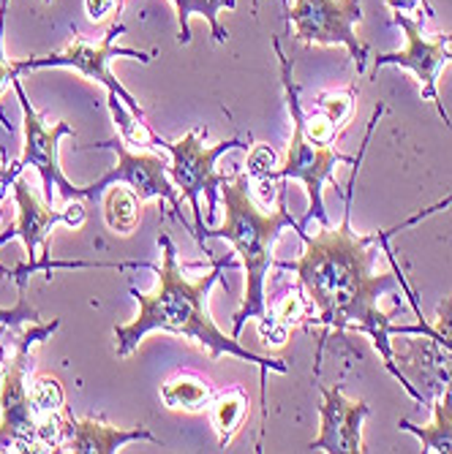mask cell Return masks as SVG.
<instances>
[{"label": "cell", "mask_w": 452, "mask_h": 454, "mask_svg": "<svg viewBox=\"0 0 452 454\" xmlns=\"http://www.w3.org/2000/svg\"><path fill=\"white\" fill-rule=\"evenodd\" d=\"M305 242V254L297 262L275 264L278 270H292L297 275L300 288L308 294V305L313 308L311 321L330 326L333 333H365L371 338L374 348L382 356L387 373L395 376L408 397L423 403V395L408 384L403 370L395 364V351L390 338L393 335H425L436 343H444V335L431 329L428 324L420 326H395L390 316L379 308L385 294L398 297V286L403 288L400 270L393 267L390 272H374L377 251L374 245L382 234H357L352 231V191L346 193L344 221L338 229L321 226L313 237L300 231Z\"/></svg>", "instance_id": "6da1fadb"}, {"label": "cell", "mask_w": 452, "mask_h": 454, "mask_svg": "<svg viewBox=\"0 0 452 454\" xmlns=\"http://www.w3.org/2000/svg\"><path fill=\"white\" fill-rule=\"evenodd\" d=\"M158 247L163 251V262L161 267H155L158 275V286L153 294H142L137 286H129V294L137 300V318L129 324H115V354L117 359L131 356L139 343L150 335V333H167V335H178L186 338L202 348H208L210 359L216 362L218 356H237L242 362H254L262 370V400H265V387H267V373L275 370V373H289L281 359H270V356H259L249 348H242L237 343V338H226L221 329L216 326L210 310H208V297L210 288L221 280L224 267L229 264V259H216L213 270L208 275H202L199 280H188L186 272L178 264V251L170 234H158Z\"/></svg>", "instance_id": "7a4b0ae2"}, {"label": "cell", "mask_w": 452, "mask_h": 454, "mask_svg": "<svg viewBox=\"0 0 452 454\" xmlns=\"http://www.w3.org/2000/svg\"><path fill=\"white\" fill-rule=\"evenodd\" d=\"M249 175L234 167L232 180L221 185V201L226 210V221L221 229H204V237H218L226 239L242 259L245 267V288H242V305L234 313V338H240L242 326L249 318L259 321V335L265 343L281 346L286 343V333L289 329L281 326L273 313H267V270L273 267V247L278 234L292 226L297 234L303 226L286 210V188L278 185V204L275 210L265 213L262 204L254 201L249 191Z\"/></svg>", "instance_id": "3957f363"}, {"label": "cell", "mask_w": 452, "mask_h": 454, "mask_svg": "<svg viewBox=\"0 0 452 454\" xmlns=\"http://www.w3.org/2000/svg\"><path fill=\"white\" fill-rule=\"evenodd\" d=\"M273 50H275V58H278V66H281L283 98H286V106H289V114H292V142H289V150H286L283 163H278V167L270 172L267 180L270 183H275V180H300V183H305L308 213H305V221L300 223L303 231H305V223L313 221V218L319 221V226H330V221H327V213H324V199H321L324 183H336V167H338V163H346V167H360L365 145L371 142L374 129H377V122H379L382 112H385V106L379 104L374 109V117H371V122H368L365 142H362V150H360L357 158L338 153L333 145L313 142L305 134V109L300 104V88L295 85V79H292V58H286V52L281 50L278 38H273Z\"/></svg>", "instance_id": "277c9868"}, {"label": "cell", "mask_w": 452, "mask_h": 454, "mask_svg": "<svg viewBox=\"0 0 452 454\" xmlns=\"http://www.w3.org/2000/svg\"><path fill=\"white\" fill-rule=\"evenodd\" d=\"M14 199H17V221L6 229L0 231V245H6L9 239L20 237L25 242V251H28V264H20L14 267V280L17 286L28 283V278L38 270H44L47 278L52 280V270H71V267H99V270H129V267H147V270H155L153 264L142 262H120V264H107V262H52L50 256V231L55 223H66L71 229H79L88 218V210L85 204L79 199L68 201L63 210H52L47 201H38V196L33 193V188L25 183V177L20 175L14 180Z\"/></svg>", "instance_id": "5b68a950"}, {"label": "cell", "mask_w": 452, "mask_h": 454, "mask_svg": "<svg viewBox=\"0 0 452 454\" xmlns=\"http://www.w3.org/2000/svg\"><path fill=\"white\" fill-rule=\"evenodd\" d=\"M60 318L52 324H28L17 338L9 335V348L0 354V451H38L36 427L38 414L30 403L28 376L33 370V346L52 338Z\"/></svg>", "instance_id": "8992f818"}, {"label": "cell", "mask_w": 452, "mask_h": 454, "mask_svg": "<svg viewBox=\"0 0 452 454\" xmlns=\"http://www.w3.org/2000/svg\"><path fill=\"white\" fill-rule=\"evenodd\" d=\"M202 137H208V129H191L183 139L178 142H167L161 139L158 147L167 150L172 155V163H170V180L175 183L178 193H183L191 204V213H194V239L199 242V247L204 251V218H202V204H199V196L204 193L208 196V210H210V221L216 218L218 213V188L232 180V175H221L216 169V163L224 153L229 150H249L240 137H232V139H224L213 147L204 145ZM237 167V163H234ZM210 254V251H204Z\"/></svg>", "instance_id": "52a82bcc"}, {"label": "cell", "mask_w": 452, "mask_h": 454, "mask_svg": "<svg viewBox=\"0 0 452 454\" xmlns=\"http://www.w3.org/2000/svg\"><path fill=\"white\" fill-rule=\"evenodd\" d=\"M12 88L20 98V106H22V129H25V150L22 155L12 163H6L4 169H0V201L6 199L9 188L14 185V180L28 169L33 167L41 177V188H44V201L52 207L55 196L63 199V201H74V199H82V185H74L66 180L63 169H60V155H58V147H60V139L63 137H76V131L68 126L66 120H58L52 126H47V120L41 117L25 90H22V82L20 76L12 82Z\"/></svg>", "instance_id": "ba28073f"}, {"label": "cell", "mask_w": 452, "mask_h": 454, "mask_svg": "<svg viewBox=\"0 0 452 454\" xmlns=\"http://www.w3.org/2000/svg\"><path fill=\"white\" fill-rule=\"evenodd\" d=\"M120 33H126V25L112 22V27L104 33V38L99 41V44H91L85 35H79L74 30V38L68 41V47H63L60 52H50V55H36V58H28V60H14V71L25 74V71H38V68H71L79 76L99 82V85L107 90V96H117L139 120H145V109L109 74V63L117 60V58H131V60L150 63L155 58V52H137V50H126V47H115V38Z\"/></svg>", "instance_id": "9c48e42d"}, {"label": "cell", "mask_w": 452, "mask_h": 454, "mask_svg": "<svg viewBox=\"0 0 452 454\" xmlns=\"http://www.w3.org/2000/svg\"><path fill=\"white\" fill-rule=\"evenodd\" d=\"M88 150H112L117 163L115 169L104 172L96 183L91 185H82V199H96L101 196L109 185L115 183H123L129 185L139 201H147V199H158V201H170L172 210L178 215V221L183 226H188L186 215H183V207H180V196H178V188L175 183L170 180V163L163 160L161 155H153V153H131L126 147L123 139H104V142H96L91 145ZM188 231L194 234V226H188Z\"/></svg>", "instance_id": "30bf717a"}, {"label": "cell", "mask_w": 452, "mask_h": 454, "mask_svg": "<svg viewBox=\"0 0 452 454\" xmlns=\"http://www.w3.org/2000/svg\"><path fill=\"white\" fill-rule=\"evenodd\" d=\"M289 22L295 38L308 47H346L357 63V74L365 71L368 44L357 38L354 25L362 22L360 0H289Z\"/></svg>", "instance_id": "8fae6325"}, {"label": "cell", "mask_w": 452, "mask_h": 454, "mask_svg": "<svg viewBox=\"0 0 452 454\" xmlns=\"http://www.w3.org/2000/svg\"><path fill=\"white\" fill-rule=\"evenodd\" d=\"M393 22L406 33V47L398 50V52H382L374 58V74L371 79L377 76V71L382 66H398V68H406L412 71L420 82V96L423 101L433 104L439 117L444 120V126H452L449 122V114L441 104V96H439V76H441V68L452 66V52L447 50L452 44V35L449 33H439L436 38H425L423 33V22L420 20H412L408 14H393Z\"/></svg>", "instance_id": "7c38bea8"}, {"label": "cell", "mask_w": 452, "mask_h": 454, "mask_svg": "<svg viewBox=\"0 0 452 454\" xmlns=\"http://www.w3.org/2000/svg\"><path fill=\"white\" fill-rule=\"evenodd\" d=\"M321 392V430L308 443L311 451L330 454H360L362 449V419L371 414L365 400H349L341 387H319Z\"/></svg>", "instance_id": "4fadbf2b"}, {"label": "cell", "mask_w": 452, "mask_h": 454, "mask_svg": "<svg viewBox=\"0 0 452 454\" xmlns=\"http://www.w3.org/2000/svg\"><path fill=\"white\" fill-rule=\"evenodd\" d=\"M134 441L158 443V438L142 425L134 430H123V427H115L99 417L79 419L66 408V433H63L60 451H68V454H115L126 443H134Z\"/></svg>", "instance_id": "5bb4252c"}, {"label": "cell", "mask_w": 452, "mask_h": 454, "mask_svg": "<svg viewBox=\"0 0 452 454\" xmlns=\"http://www.w3.org/2000/svg\"><path fill=\"white\" fill-rule=\"evenodd\" d=\"M400 430L417 435L425 454H452V384L441 389L433 403V422L431 425H412L408 419L398 422Z\"/></svg>", "instance_id": "9a60e30c"}, {"label": "cell", "mask_w": 452, "mask_h": 454, "mask_svg": "<svg viewBox=\"0 0 452 454\" xmlns=\"http://www.w3.org/2000/svg\"><path fill=\"white\" fill-rule=\"evenodd\" d=\"M216 389L196 373H175L161 384V403L170 411H186V414H202L210 411Z\"/></svg>", "instance_id": "2e32d148"}, {"label": "cell", "mask_w": 452, "mask_h": 454, "mask_svg": "<svg viewBox=\"0 0 452 454\" xmlns=\"http://www.w3.org/2000/svg\"><path fill=\"white\" fill-rule=\"evenodd\" d=\"M178 9V25H180V44H188L191 41V17H202L204 22L210 25V33L218 44H226L229 41V30H224L221 25V12H234L237 0H172Z\"/></svg>", "instance_id": "e0dca14e"}, {"label": "cell", "mask_w": 452, "mask_h": 454, "mask_svg": "<svg viewBox=\"0 0 452 454\" xmlns=\"http://www.w3.org/2000/svg\"><path fill=\"white\" fill-rule=\"evenodd\" d=\"M210 417H213V427L218 433V446L226 449L232 443V438L237 435V430L242 427L245 417H249V397H245V392L240 387L216 392V397L210 403Z\"/></svg>", "instance_id": "ac0fdd59"}, {"label": "cell", "mask_w": 452, "mask_h": 454, "mask_svg": "<svg viewBox=\"0 0 452 454\" xmlns=\"http://www.w3.org/2000/svg\"><path fill=\"white\" fill-rule=\"evenodd\" d=\"M139 199L131 188L115 183L104 193V221L115 234H131L139 223Z\"/></svg>", "instance_id": "d6986e66"}, {"label": "cell", "mask_w": 452, "mask_h": 454, "mask_svg": "<svg viewBox=\"0 0 452 454\" xmlns=\"http://www.w3.org/2000/svg\"><path fill=\"white\" fill-rule=\"evenodd\" d=\"M30 403H33V411L38 417L58 414V411H63L66 408V395H63L60 381L55 376H38L30 384Z\"/></svg>", "instance_id": "ffe728a7"}, {"label": "cell", "mask_w": 452, "mask_h": 454, "mask_svg": "<svg viewBox=\"0 0 452 454\" xmlns=\"http://www.w3.org/2000/svg\"><path fill=\"white\" fill-rule=\"evenodd\" d=\"M0 275H6L9 280H14V270L0 264ZM25 286H20V297H17V305L14 308H0V326H9V329H17V326H25V324H38V310L30 308L28 297H25Z\"/></svg>", "instance_id": "44dd1931"}, {"label": "cell", "mask_w": 452, "mask_h": 454, "mask_svg": "<svg viewBox=\"0 0 452 454\" xmlns=\"http://www.w3.org/2000/svg\"><path fill=\"white\" fill-rule=\"evenodd\" d=\"M352 98H354V88L341 90V93H321L316 98V106L324 117H330L336 126L346 129V120L352 114V104H354Z\"/></svg>", "instance_id": "7402d4cb"}, {"label": "cell", "mask_w": 452, "mask_h": 454, "mask_svg": "<svg viewBox=\"0 0 452 454\" xmlns=\"http://www.w3.org/2000/svg\"><path fill=\"white\" fill-rule=\"evenodd\" d=\"M6 17H9V0H0V96H4V90L12 85V82L20 76L17 71H14V60H9L6 55H4V35H6ZM0 126L4 129H9L12 131V122L6 120V114H4V109H0Z\"/></svg>", "instance_id": "603a6c76"}, {"label": "cell", "mask_w": 452, "mask_h": 454, "mask_svg": "<svg viewBox=\"0 0 452 454\" xmlns=\"http://www.w3.org/2000/svg\"><path fill=\"white\" fill-rule=\"evenodd\" d=\"M245 175H249L251 180H267L270 177V172L278 167V158H275V153L267 147V145H257L254 150H251V158H249V163H245Z\"/></svg>", "instance_id": "cb8c5ba5"}, {"label": "cell", "mask_w": 452, "mask_h": 454, "mask_svg": "<svg viewBox=\"0 0 452 454\" xmlns=\"http://www.w3.org/2000/svg\"><path fill=\"white\" fill-rule=\"evenodd\" d=\"M305 313H308V300H303L297 292L295 294H286L283 300H281V305L275 308V321L281 324V326H286L289 329L292 324H297V321H303L305 318Z\"/></svg>", "instance_id": "d4e9b609"}, {"label": "cell", "mask_w": 452, "mask_h": 454, "mask_svg": "<svg viewBox=\"0 0 452 454\" xmlns=\"http://www.w3.org/2000/svg\"><path fill=\"white\" fill-rule=\"evenodd\" d=\"M126 0H85V12H88V20L91 22H104L107 14H112L115 9H123Z\"/></svg>", "instance_id": "484cf974"}, {"label": "cell", "mask_w": 452, "mask_h": 454, "mask_svg": "<svg viewBox=\"0 0 452 454\" xmlns=\"http://www.w3.org/2000/svg\"><path fill=\"white\" fill-rule=\"evenodd\" d=\"M385 4L393 9V14H420V12H425V17H433V9L425 4V0H385Z\"/></svg>", "instance_id": "4316f807"}, {"label": "cell", "mask_w": 452, "mask_h": 454, "mask_svg": "<svg viewBox=\"0 0 452 454\" xmlns=\"http://www.w3.org/2000/svg\"><path fill=\"white\" fill-rule=\"evenodd\" d=\"M4 335H6V326H0V340H4Z\"/></svg>", "instance_id": "83f0119b"}, {"label": "cell", "mask_w": 452, "mask_h": 454, "mask_svg": "<svg viewBox=\"0 0 452 454\" xmlns=\"http://www.w3.org/2000/svg\"><path fill=\"white\" fill-rule=\"evenodd\" d=\"M0 221H4V207H0Z\"/></svg>", "instance_id": "f1b7e54d"}, {"label": "cell", "mask_w": 452, "mask_h": 454, "mask_svg": "<svg viewBox=\"0 0 452 454\" xmlns=\"http://www.w3.org/2000/svg\"><path fill=\"white\" fill-rule=\"evenodd\" d=\"M4 167H6V163H4V160H0V169H4Z\"/></svg>", "instance_id": "f546056e"}, {"label": "cell", "mask_w": 452, "mask_h": 454, "mask_svg": "<svg viewBox=\"0 0 452 454\" xmlns=\"http://www.w3.org/2000/svg\"><path fill=\"white\" fill-rule=\"evenodd\" d=\"M254 12H257V0H254Z\"/></svg>", "instance_id": "4dcf8cb0"}]
</instances>
